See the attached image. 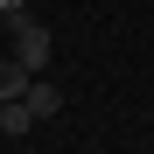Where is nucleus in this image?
<instances>
[{"label": "nucleus", "instance_id": "obj_1", "mask_svg": "<svg viewBox=\"0 0 154 154\" xmlns=\"http://www.w3.org/2000/svg\"><path fill=\"white\" fill-rule=\"evenodd\" d=\"M49 49H56V35H49V21H35V14H21L14 28H7V56L28 70V77L49 70Z\"/></svg>", "mask_w": 154, "mask_h": 154}, {"label": "nucleus", "instance_id": "obj_2", "mask_svg": "<svg viewBox=\"0 0 154 154\" xmlns=\"http://www.w3.org/2000/svg\"><path fill=\"white\" fill-rule=\"evenodd\" d=\"M21 105H28L35 119H56V112H63V91L49 84V77H28V91H21Z\"/></svg>", "mask_w": 154, "mask_h": 154}, {"label": "nucleus", "instance_id": "obj_3", "mask_svg": "<svg viewBox=\"0 0 154 154\" xmlns=\"http://www.w3.org/2000/svg\"><path fill=\"white\" fill-rule=\"evenodd\" d=\"M28 126H35V112L21 105V98H7V105H0V133H7V140H21Z\"/></svg>", "mask_w": 154, "mask_h": 154}, {"label": "nucleus", "instance_id": "obj_4", "mask_svg": "<svg viewBox=\"0 0 154 154\" xmlns=\"http://www.w3.org/2000/svg\"><path fill=\"white\" fill-rule=\"evenodd\" d=\"M28 91V70H21L14 56H0V105H7V98H21Z\"/></svg>", "mask_w": 154, "mask_h": 154}, {"label": "nucleus", "instance_id": "obj_5", "mask_svg": "<svg viewBox=\"0 0 154 154\" xmlns=\"http://www.w3.org/2000/svg\"><path fill=\"white\" fill-rule=\"evenodd\" d=\"M21 14H28V0H0V28H14Z\"/></svg>", "mask_w": 154, "mask_h": 154}]
</instances>
